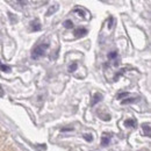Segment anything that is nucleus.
<instances>
[{
	"instance_id": "f257e3e1",
	"label": "nucleus",
	"mask_w": 151,
	"mask_h": 151,
	"mask_svg": "<svg viewBox=\"0 0 151 151\" xmlns=\"http://www.w3.org/2000/svg\"><path fill=\"white\" fill-rule=\"evenodd\" d=\"M48 48H49V44H48V43L36 45V47L33 49V51H32V58H33V59H38L40 57H42L44 55V52H45V50H47Z\"/></svg>"
},
{
	"instance_id": "f03ea898",
	"label": "nucleus",
	"mask_w": 151,
	"mask_h": 151,
	"mask_svg": "<svg viewBox=\"0 0 151 151\" xmlns=\"http://www.w3.org/2000/svg\"><path fill=\"white\" fill-rule=\"evenodd\" d=\"M30 28H32L33 32H40L42 27H41V23H40L38 20H34V21L30 22Z\"/></svg>"
},
{
	"instance_id": "7ed1b4c3",
	"label": "nucleus",
	"mask_w": 151,
	"mask_h": 151,
	"mask_svg": "<svg viewBox=\"0 0 151 151\" xmlns=\"http://www.w3.org/2000/svg\"><path fill=\"white\" fill-rule=\"evenodd\" d=\"M73 34H75L76 37H83V36H85L87 34V29H85V28H78V29H76L75 32H73Z\"/></svg>"
},
{
	"instance_id": "20e7f679",
	"label": "nucleus",
	"mask_w": 151,
	"mask_h": 151,
	"mask_svg": "<svg viewBox=\"0 0 151 151\" xmlns=\"http://www.w3.org/2000/svg\"><path fill=\"white\" fill-rule=\"evenodd\" d=\"M109 142H111V135L104 134L102 137H101V145H102V147H107Z\"/></svg>"
},
{
	"instance_id": "39448f33",
	"label": "nucleus",
	"mask_w": 151,
	"mask_h": 151,
	"mask_svg": "<svg viewBox=\"0 0 151 151\" xmlns=\"http://www.w3.org/2000/svg\"><path fill=\"white\" fill-rule=\"evenodd\" d=\"M102 98H104V96H102L101 93H95L94 96H93V100H92V102H91V105H92V106H95L98 102H100V101L102 100Z\"/></svg>"
},
{
	"instance_id": "423d86ee",
	"label": "nucleus",
	"mask_w": 151,
	"mask_h": 151,
	"mask_svg": "<svg viewBox=\"0 0 151 151\" xmlns=\"http://www.w3.org/2000/svg\"><path fill=\"white\" fill-rule=\"evenodd\" d=\"M58 9H59V5H54V6H51V7H50V8L47 11V15L49 17V15H51V14L56 13Z\"/></svg>"
},
{
	"instance_id": "0eeeda50",
	"label": "nucleus",
	"mask_w": 151,
	"mask_h": 151,
	"mask_svg": "<svg viewBox=\"0 0 151 151\" xmlns=\"http://www.w3.org/2000/svg\"><path fill=\"white\" fill-rule=\"evenodd\" d=\"M142 128H143V132H144V134H145V136H147V137H150V124H149V123H147V124H145V123H144V124H143V126H142Z\"/></svg>"
},
{
	"instance_id": "6e6552de",
	"label": "nucleus",
	"mask_w": 151,
	"mask_h": 151,
	"mask_svg": "<svg viewBox=\"0 0 151 151\" xmlns=\"http://www.w3.org/2000/svg\"><path fill=\"white\" fill-rule=\"evenodd\" d=\"M138 101V98H129V99H124L122 100V105H128V104H134V102H137Z\"/></svg>"
},
{
	"instance_id": "1a4fd4ad",
	"label": "nucleus",
	"mask_w": 151,
	"mask_h": 151,
	"mask_svg": "<svg viewBox=\"0 0 151 151\" xmlns=\"http://www.w3.org/2000/svg\"><path fill=\"white\" fill-rule=\"evenodd\" d=\"M124 126H126V127H135V126H136V121H135L134 119H129V120H127V121L124 122Z\"/></svg>"
},
{
	"instance_id": "9d476101",
	"label": "nucleus",
	"mask_w": 151,
	"mask_h": 151,
	"mask_svg": "<svg viewBox=\"0 0 151 151\" xmlns=\"http://www.w3.org/2000/svg\"><path fill=\"white\" fill-rule=\"evenodd\" d=\"M64 27L66 28V29H70V28H73V22L71 21V20H66V21H64Z\"/></svg>"
},
{
	"instance_id": "9b49d317",
	"label": "nucleus",
	"mask_w": 151,
	"mask_h": 151,
	"mask_svg": "<svg viewBox=\"0 0 151 151\" xmlns=\"http://www.w3.org/2000/svg\"><path fill=\"white\" fill-rule=\"evenodd\" d=\"M0 70H1V71H4V72H11V70H12V69H11L8 65H4V64H1V63H0Z\"/></svg>"
},
{
	"instance_id": "f8f14e48",
	"label": "nucleus",
	"mask_w": 151,
	"mask_h": 151,
	"mask_svg": "<svg viewBox=\"0 0 151 151\" xmlns=\"http://www.w3.org/2000/svg\"><path fill=\"white\" fill-rule=\"evenodd\" d=\"M83 137H84V139L87 141V142H92V141H93V137H92L91 134H84Z\"/></svg>"
},
{
	"instance_id": "ddd939ff",
	"label": "nucleus",
	"mask_w": 151,
	"mask_h": 151,
	"mask_svg": "<svg viewBox=\"0 0 151 151\" xmlns=\"http://www.w3.org/2000/svg\"><path fill=\"white\" fill-rule=\"evenodd\" d=\"M77 68H78L77 63H72V64L69 66V71H70V72H75L76 70H77Z\"/></svg>"
},
{
	"instance_id": "4468645a",
	"label": "nucleus",
	"mask_w": 151,
	"mask_h": 151,
	"mask_svg": "<svg viewBox=\"0 0 151 151\" xmlns=\"http://www.w3.org/2000/svg\"><path fill=\"white\" fill-rule=\"evenodd\" d=\"M75 13H78L80 17H83V18H85V12L83 11V9H80V8H76L75 11H73Z\"/></svg>"
},
{
	"instance_id": "2eb2a0df",
	"label": "nucleus",
	"mask_w": 151,
	"mask_h": 151,
	"mask_svg": "<svg viewBox=\"0 0 151 151\" xmlns=\"http://www.w3.org/2000/svg\"><path fill=\"white\" fill-rule=\"evenodd\" d=\"M124 71H126V69H122V70H120V72H119V73H116V75L114 76V80L116 81V80L119 79V77H120V76L123 75V73H124Z\"/></svg>"
},
{
	"instance_id": "dca6fc26",
	"label": "nucleus",
	"mask_w": 151,
	"mask_h": 151,
	"mask_svg": "<svg viewBox=\"0 0 151 151\" xmlns=\"http://www.w3.org/2000/svg\"><path fill=\"white\" fill-rule=\"evenodd\" d=\"M8 17H9V19L12 21V23H15V22H18V19H17V17H14L12 13H8Z\"/></svg>"
},
{
	"instance_id": "f3484780",
	"label": "nucleus",
	"mask_w": 151,
	"mask_h": 151,
	"mask_svg": "<svg viewBox=\"0 0 151 151\" xmlns=\"http://www.w3.org/2000/svg\"><path fill=\"white\" fill-rule=\"evenodd\" d=\"M115 57H117V52L116 51H112V52L108 54V58H111V59H113Z\"/></svg>"
},
{
	"instance_id": "a211bd4d",
	"label": "nucleus",
	"mask_w": 151,
	"mask_h": 151,
	"mask_svg": "<svg viewBox=\"0 0 151 151\" xmlns=\"http://www.w3.org/2000/svg\"><path fill=\"white\" fill-rule=\"evenodd\" d=\"M72 130H73L72 127H66V128H62L60 129V132H72Z\"/></svg>"
},
{
	"instance_id": "6ab92c4d",
	"label": "nucleus",
	"mask_w": 151,
	"mask_h": 151,
	"mask_svg": "<svg viewBox=\"0 0 151 151\" xmlns=\"http://www.w3.org/2000/svg\"><path fill=\"white\" fill-rule=\"evenodd\" d=\"M127 95H128L127 92H122V93H120V94L117 95V98H119V99H122V98H126Z\"/></svg>"
},
{
	"instance_id": "aec40b11",
	"label": "nucleus",
	"mask_w": 151,
	"mask_h": 151,
	"mask_svg": "<svg viewBox=\"0 0 151 151\" xmlns=\"http://www.w3.org/2000/svg\"><path fill=\"white\" fill-rule=\"evenodd\" d=\"M112 26H113V18L111 17V18H109V23H108V27H112Z\"/></svg>"
},
{
	"instance_id": "412c9836",
	"label": "nucleus",
	"mask_w": 151,
	"mask_h": 151,
	"mask_svg": "<svg viewBox=\"0 0 151 151\" xmlns=\"http://www.w3.org/2000/svg\"><path fill=\"white\" fill-rule=\"evenodd\" d=\"M4 95V91H2V88H1V86H0V98Z\"/></svg>"
}]
</instances>
